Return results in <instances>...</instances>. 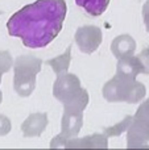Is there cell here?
<instances>
[{"instance_id": "6da1fadb", "label": "cell", "mask_w": 149, "mask_h": 150, "mask_svg": "<svg viewBox=\"0 0 149 150\" xmlns=\"http://www.w3.org/2000/svg\"><path fill=\"white\" fill-rule=\"evenodd\" d=\"M66 12L65 0H37L11 16L8 33L21 38L26 47H45L62 30Z\"/></svg>"}, {"instance_id": "7a4b0ae2", "label": "cell", "mask_w": 149, "mask_h": 150, "mask_svg": "<svg viewBox=\"0 0 149 150\" xmlns=\"http://www.w3.org/2000/svg\"><path fill=\"white\" fill-rule=\"evenodd\" d=\"M145 86L137 82L136 78L128 76L120 73L110 79L103 86V98L107 101L116 103V101H126L129 104H135L143 100L145 96Z\"/></svg>"}, {"instance_id": "3957f363", "label": "cell", "mask_w": 149, "mask_h": 150, "mask_svg": "<svg viewBox=\"0 0 149 150\" xmlns=\"http://www.w3.org/2000/svg\"><path fill=\"white\" fill-rule=\"evenodd\" d=\"M42 61L34 55H18L13 62V88L21 96L28 98L36 88L37 74L41 71Z\"/></svg>"}, {"instance_id": "277c9868", "label": "cell", "mask_w": 149, "mask_h": 150, "mask_svg": "<svg viewBox=\"0 0 149 150\" xmlns=\"http://www.w3.org/2000/svg\"><path fill=\"white\" fill-rule=\"evenodd\" d=\"M149 99L137 108L127 130L128 149H149Z\"/></svg>"}, {"instance_id": "5b68a950", "label": "cell", "mask_w": 149, "mask_h": 150, "mask_svg": "<svg viewBox=\"0 0 149 150\" xmlns=\"http://www.w3.org/2000/svg\"><path fill=\"white\" fill-rule=\"evenodd\" d=\"M82 90L83 88L81 87V80L77 75L63 73L57 75V79L53 84V96L62 104H66L77 98L82 92Z\"/></svg>"}, {"instance_id": "8992f818", "label": "cell", "mask_w": 149, "mask_h": 150, "mask_svg": "<svg viewBox=\"0 0 149 150\" xmlns=\"http://www.w3.org/2000/svg\"><path fill=\"white\" fill-rule=\"evenodd\" d=\"M102 30L94 25L79 26L75 32V44L84 54H92L102 44Z\"/></svg>"}, {"instance_id": "52a82bcc", "label": "cell", "mask_w": 149, "mask_h": 150, "mask_svg": "<svg viewBox=\"0 0 149 150\" xmlns=\"http://www.w3.org/2000/svg\"><path fill=\"white\" fill-rule=\"evenodd\" d=\"M82 127H83V112L63 111L60 134H62L66 140H71L78 137Z\"/></svg>"}, {"instance_id": "ba28073f", "label": "cell", "mask_w": 149, "mask_h": 150, "mask_svg": "<svg viewBox=\"0 0 149 150\" xmlns=\"http://www.w3.org/2000/svg\"><path fill=\"white\" fill-rule=\"evenodd\" d=\"M108 136L104 133H95L83 138H71L66 144V149H107Z\"/></svg>"}, {"instance_id": "9c48e42d", "label": "cell", "mask_w": 149, "mask_h": 150, "mask_svg": "<svg viewBox=\"0 0 149 150\" xmlns=\"http://www.w3.org/2000/svg\"><path fill=\"white\" fill-rule=\"evenodd\" d=\"M48 113H32L21 124V132L25 137H38L48 127Z\"/></svg>"}, {"instance_id": "30bf717a", "label": "cell", "mask_w": 149, "mask_h": 150, "mask_svg": "<svg viewBox=\"0 0 149 150\" xmlns=\"http://www.w3.org/2000/svg\"><path fill=\"white\" fill-rule=\"evenodd\" d=\"M135 50H136V42L129 34L118 36L111 44V52L118 59L135 54Z\"/></svg>"}, {"instance_id": "8fae6325", "label": "cell", "mask_w": 149, "mask_h": 150, "mask_svg": "<svg viewBox=\"0 0 149 150\" xmlns=\"http://www.w3.org/2000/svg\"><path fill=\"white\" fill-rule=\"evenodd\" d=\"M116 73L128 75V76H132V78H136L139 74H141V67H140L137 55L132 54V55H127V57H123V58H119L118 71Z\"/></svg>"}, {"instance_id": "7c38bea8", "label": "cell", "mask_w": 149, "mask_h": 150, "mask_svg": "<svg viewBox=\"0 0 149 150\" xmlns=\"http://www.w3.org/2000/svg\"><path fill=\"white\" fill-rule=\"evenodd\" d=\"M70 62H71V45H69L67 49L65 50V53L60 54L58 57L53 58V59L46 61V65H49L57 75H61L63 73H67L69 67H70Z\"/></svg>"}, {"instance_id": "4fadbf2b", "label": "cell", "mask_w": 149, "mask_h": 150, "mask_svg": "<svg viewBox=\"0 0 149 150\" xmlns=\"http://www.w3.org/2000/svg\"><path fill=\"white\" fill-rule=\"evenodd\" d=\"M111 0H75L77 5L82 7L90 16H100L106 12Z\"/></svg>"}, {"instance_id": "5bb4252c", "label": "cell", "mask_w": 149, "mask_h": 150, "mask_svg": "<svg viewBox=\"0 0 149 150\" xmlns=\"http://www.w3.org/2000/svg\"><path fill=\"white\" fill-rule=\"evenodd\" d=\"M132 121V116H126L123 120H121L119 124L112 125V127H108V128H103V133L108 137H115V136H120L121 133L127 132L131 125Z\"/></svg>"}, {"instance_id": "9a60e30c", "label": "cell", "mask_w": 149, "mask_h": 150, "mask_svg": "<svg viewBox=\"0 0 149 150\" xmlns=\"http://www.w3.org/2000/svg\"><path fill=\"white\" fill-rule=\"evenodd\" d=\"M12 66H13V59L11 57L9 52H7V50L0 52V83H1L3 74L8 73Z\"/></svg>"}, {"instance_id": "2e32d148", "label": "cell", "mask_w": 149, "mask_h": 150, "mask_svg": "<svg viewBox=\"0 0 149 150\" xmlns=\"http://www.w3.org/2000/svg\"><path fill=\"white\" fill-rule=\"evenodd\" d=\"M140 67H141V74L149 75V49H144L140 54H137Z\"/></svg>"}, {"instance_id": "e0dca14e", "label": "cell", "mask_w": 149, "mask_h": 150, "mask_svg": "<svg viewBox=\"0 0 149 150\" xmlns=\"http://www.w3.org/2000/svg\"><path fill=\"white\" fill-rule=\"evenodd\" d=\"M11 128H12V124H11L9 119L0 113V136L8 134L11 132Z\"/></svg>"}, {"instance_id": "ac0fdd59", "label": "cell", "mask_w": 149, "mask_h": 150, "mask_svg": "<svg viewBox=\"0 0 149 150\" xmlns=\"http://www.w3.org/2000/svg\"><path fill=\"white\" fill-rule=\"evenodd\" d=\"M143 18H144L145 29L149 32V0H147L143 7Z\"/></svg>"}, {"instance_id": "d6986e66", "label": "cell", "mask_w": 149, "mask_h": 150, "mask_svg": "<svg viewBox=\"0 0 149 150\" xmlns=\"http://www.w3.org/2000/svg\"><path fill=\"white\" fill-rule=\"evenodd\" d=\"M1 100H3V93H1V91H0V103H1Z\"/></svg>"}, {"instance_id": "ffe728a7", "label": "cell", "mask_w": 149, "mask_h": 150, "mask_svg": "<svg viewBox=\"0 0 149 150\" xmlns=\"http://www.w3.org/2000/svg\"><path fill=\"white\" fill-rule=\"evenodd\" d=\"M1 13H3V12H1V11H0V15H1Z\"/></svg>"}]
</instances>
